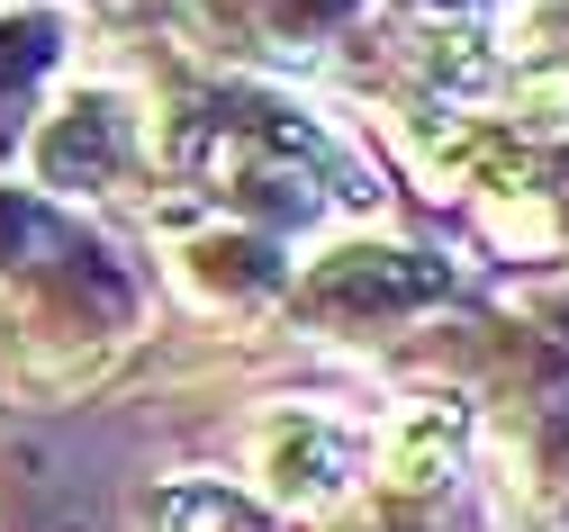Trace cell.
<instances>
[{"label": "cell", "instance_id": "1", "mask_svg": "<svg viewBox=\"0 0 569 532\" xmlns=\"http://www.w3.org/2000/svg\"><path fill=\"white\" fill-rule=\"evenodd\" d=\"M452 298V262L443 253H416V244H380V235H343L326 244L308 271H290V308L317 334H389L416 325Z\"/></svg>", "mask_w": 569, "mask_h": 532}, {"label": "cell", "instance_id": "2", "mask_svg": "<svg viewBox=\"0 0 569 532\" xmlns=\"http://www.w3.org/2000/svg\"><path fill=\"white\" fill-rule=\"evenodd\" d=\"M154 163V127H146V100L118 91V82H82L63 91L37 135H28V190L73 208V199H118L136 190Z\"/></svg>", "mask_w": 569, "mask_h": 532}, {"label": "cell", "instance_id": "3", "mask_svg": "<svg viewBox=\"0 0 569 532\" xmlns=\"http://www.w3.org/2000/svg\"><path fill=\"white\" fill-rule=\"evenodd\" d=\"M244 470H253V505L280 523V514H335L352 488H362V433H352L343 415L326 406H271L253 424V451H244Z\"/></svg>", "mask_w": 569, "mask_h": 532}, {"label": "cell", "instance_id": "4", "mask_svg": "<svg viewBox=\"0 0 569 532\" xmlns=\"http://www.w3.org/2000/svg\"><path fill=\"white\" fill-rule=\"evenodd\" d=\"M470 442H479V415L461 389H416V398L380 406V424L362 433V470H371L362 488L435 514V496H452V479L470 470Z\"/></svg>", "mask_w": 569, "mask_h": 532}, {"label": "cell", "instance_id": "5", "mask_svg": "<svg viewBox=\"0 0 569 532\" xmlns=\"http://www.w3.org/2000/svg\"><path fill=\"white\" fill-rule=\"evenodd\" d=\"M163 271H172V289L199 317H262V308L290 298L299 262L280 253V235H253L236 217H199V225H181L163 244Z\"/></svg>", "mask_w": 569, "mask_h": 532}, {"label": "cell", "instance_id": "6", "mask_svg": "<svg viewBox=\"0 0 569 532\" xmlns=\"http://www.w3.org/2000/svg\"><path fill=\"white\" fill-rule=\"evenodd\" d=\"M63 37H73V10H0V154L28 135V100L37 82L63 63Z\"/></svg>", "mask_w": 569, "mask_h": 532}, {"label": "cell", "instance_id": "7", "mask_svg": "<svg viewBox=\"0 0 569 532\" xmlns=\"http://www.w3.org/2000/svg\"><path fill=\"white\" fill-rule=\"evenodd\" d=\"M154 532H280V523L227 479H172L154 488Z\"/></svg>", "mask_w": 569, "mask_h": 532}, {"label": "cell", "instance_id": "8", "mask_svg": "<svg viewBox=\"0 0 569 532\" xmlns=\"http://www.w3.org/2000/svg\"><path fill=\"white\" fill-rule=\"evenodd\" d=\"M380 19L398 37H470L497 19V0H380Z\"/></svg>", "mask_w": 569, "mask_h": 532}, {"label": "cell", "instance_id": "9", "mask_svg": "<svg viewBox=\"0 0 569 532\" xmlns=\"http://www.w3.org/2000/svg\"><path fill=\"white\" fill-rule=\"evenodd\" d=\"M326 532H435V514H425V505H398V496H380V488H352V496L326 514Z\"/></svg>", "mask_w": 569, "mask_h": 532}]
</instances>
